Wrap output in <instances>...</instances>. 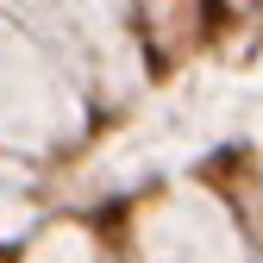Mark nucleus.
I'll return each mask as SVG.
<instances>
[{
    "label": "nucleus",
    "instance_id": "f257e3e1",
    "mask_svg": "<svg viewBox=\"0 0 263 263\" xmlns=\"http://www.w3.org/2000/svg\"><path fill=\"white\" fill-rule=\"evenodd\" d=\"M44 119H69V88L57 82V69L38 57V44L0 25V132L13 125H38Z\"/></svg>",
    "mask_w": 263,
    "mask_h": 263
},
{
    "label": "nucleus",
    "instance_id": "f03ea898",
    "mask_svg": "<svg viewBox=\"0 0 263 263\" xmlns=\"http://www.w3.org/2000/svg\"><path fill=\"white\" fill-rule=\"evenodd\" d=\"M13 7H25L31 19H44L57 38H69V50H101L113 57L119 50V0H13Z\"/></svg>",
    "mask_w": 263,
    "mask_h": 263
}]
</instances>
